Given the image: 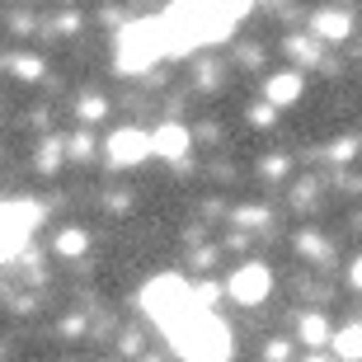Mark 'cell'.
Returning <instances> with one entry per match:
<instances>
[{
  "label": "cell",
  "mask_w": 362,
  "mask_h": 362,
  "mask_svg": "<svg viewBox=\"0 0 362 362\" xmlns=\"http://www.w3.org/2000/svg\"><path fill=\"white\" fill-rule=\"evenodd\" d=\"M57 250H62V255H81L85 250V230H62V235H57Z\"/></svg>",
  "instance_id": "obj_13"
},
{
  "label": "cell",
  "mask_w": 362,
  "mask_h": 362,
  "mask_svg": "<svg viewBox=\"0 0 362 362\" xmlns=\"http://www.w3.org/2000/svg\"><path fill=\"white\" fill-rule=\"evenodd\" d=\"M349 282H353V287H362V259H358V264L349 269Z\"/></svg>",
  "instance_id": "obj_20"
},
{
  "label": "cell",
  "mask_w": 362,
  "mask_h": 362,
  "mask_svg": "<svg viewBox=\"0 0 362 362\" xmlns=\"http://www.w3.org/2000/svg\"><path fill=\"white\" fill-rule=\"evenodd\" d=\"M310 33L320 42H344L353 33V14L349 10H320L315 19H310Z\"/></svg>",
  "instance_id": "obj_8"
},
{
  "label": "cell",
  "mask_w": 362,
  "mask_h": 362,
  "mask_svg": "<svg viewBox=\"0 0 362 362\" xmlns=\"http://www.w3.org/2000/svg\"><path fill=\"white\" fill-rule=\"evenodd\" d=\"M38 216L42 212L33 207V202H0V264L14 259L28 245V235H33V226H38Z\"/></svg>",
  "instance_id": "obj_4"
},
{
  "label": "cell",
  "mask_w": 362,
  "mask_h": 362,
  "mask_svg": "<svg viewBox=\"0 0 362 362\" xmlns=\"http://www.w3.org/2000/svg\"><path fill=\"white\" fill-rule=\"evenodd\" d=\"M38 165H42V170H57V165H62V146H57V141H52V146H42Z\"/></svg>",
  "instance_id": "obj_17"
},
{
  "label": "cell",
  "mask_w": 362,
  "mask_h": 362,
  "mask_svg": "<svg viewBox=\"0 0 362 362\" xmlns=\"http://www.w3.org/2000/svg\"><path fill=\"white\" fill-rule=\"evenodd\" d=\"M329 344H334V353H339L344 362H362V325H349V329H339Z\"/></svg>",
  "instance_id": "obj_10"
},
{
  "label": "cell",
  "mask_w": 362,
  "mask_h": 362,
  "mask_svg": "<svg viewBox=\"0 0 362 362\" xmlns=\"http://www.w3.org/2000/svg\"><path fill=\"white\" fill-rule=\"evenodd\" d=\"M226 292L235 296L240 306H259V301L273 292V273L264 269V264H245V269H235L226 278Z\"/></svg>",
  "instance_id": "obj_5"
},
{
  "label": "cell",
  "mask_w": 362,
  "mask_h": 362,
  "mask_svg": "<svg viewBox=\"0 0 362 362\" xmlns=\"http://www.w3.org/2000/svg\"><path fill=\"white\" fill-rule=\"evenodd\" d=\"M141 310H146L151 320H156L165 334H170V329H175L184 315H193V310H198V301H193V287H188L184 278H175V273H160V278H151L146 287H141Z\"/></svg>",
  "instance_id": "obj_2"
},
{
  "label": "cell",
  "mask_w": 362,
  "mask_h": 362,
  "mask_svg": "<svg viewBox=\"0 0 362 362\" xmlns=\"http://www.w3.org/2000/svg\"><path fill=\"white\" fill-rule=\"evenodd\" d=\"M170 344L184 362H226L230 358V329L216 310H193L170 329Z\"/></svg>",
  "instance_id": "obj_1"
},
{
  "label": "cell",
  "mask_w": 362,
  "mask_h": 362,
  "mask_svg": "<svg viewBox=\"0 0 362 362\" xmlns=\"http://www.w3.org/2000/svg\"><path fill=\"white\" fill-rule=\"evenodd\" d=\"M90 151H94V141H90V136H76V141H71V160H85V156H90Z\"/></svg>",
  "instance_id": "obj_18"
},
{
  "label": "cell",
  "mask_w": 362,
  "mask_h": 362,
  "mask_svg": "<svg viewBox=\"0 0 362 362\" xmlns=\"http://www.w3.org/2000/svg\"><path fill=\"white\" fill-rule=\"evenodd\" d=\"M160 57H165V28H160V19H136V24H127L118 33V71L136 76V71L156 66Z\"/></svg>",
  "instance_id": "obj_3"
},
{
  "label": "cell",
  "mask_w": 362,
  "mask_h": 362,
  "mask_svg": "<svg viewBox=\"0 0 362 362\" xmlns=\"http://www.w3.org/2000/svg\"><path fill=\"white\" fill-rule=\"evenodd\" d=\"M14 76H24V81H38V76H42V62H33V57H14Z\"/></svg>",
  "instance_id": "obj_15"
},
{
  "label": "cell",
  "mask_w": 362,
  "mask_h": 362,
  "mask_svg": "<svg viewBox=\"0 0 362 362\" xmlns=\"http://www.w3.org/2000/svg\"><path fill=\"white\" fill-rule=\"evenodd\" d=\"M108 113V104L99 99V94H90V99H81V122H99Z\"/></svg>",
  "instance_id": "obj_14"
},
{
  "label": "cell",
  "mask_w": 362,
  "mask_h": 362,
  "mask_svg": "<svg viewBox=\"0 0 362 362\" xmlns=\"http://www.w3.org/2000/svg\"><path fill=\"white\" fill-rule=\"evenodd\" d=\"M108 160L113 165H141L146 156H156L151 151V132H136V127H118V132L108 136Z\"/></svg>",
  "instance_id": "obj_6"
},
{
  "label": "cell",
  "mask_w": 362,
  "mask_h": 362,
  "mask_svg": "<svg viewBox=\"0 0 362 362\" xmlns=\"http://www.w3.org/2000/svg\"><path fill=\"white\" fill-rule=\"evenodd\" d=\"M221 5H226V14H230V19H235V24H240L245 14L255 10V0H221Z\"/></svg>",
  "instance_id": "obj_16"
},
{
  "label": "cell",
  "mask_w": 362,
  "mask_h": 362,
  "mask_svg": "<svg viewBox=\"0 0 362 362\" xmlns=\"http://www.w3.org/2000/svg\"><path fill=\"white\" fill-rule=\"evenodd\" d=\"M287 57L306 66V62H315V57H320V47H315V38H287Z\"/></svg>",
  "instance_id": "obj_12"
},
{
  "label": "cell",
  "mask_w": 362,
  "mask_h": 362,
  "mask_svg": "<svg viewBox=\"0 0 362 362\" xmlns=\"http://www.w3.org/2000/svg\"><path fill=\"white\" fill-rule=\"evenodd\" d=\"M250 122H255V127H269V122H273V104H259V108H250Z\"/></svg>",
  "instance_id": "obj_19"
},
{
  "label": "cell",
  "mask_w": 362,
  "mask_h": 362,
  "mask_svg": "<svg viewBox=\"0 0 362 362\" xmlns=\"http://www.w3.org/2000/svg\"><path fill=\"white\" fill-rule=\"evenodd\" d=\"M188 146H193V136H188V127H179V122H160V127L151 132V151H156L160 160H184Z\"/></svg>",
  "instance_id": "obj_7"
},
{
  "label": "cell",
  "mask_w": 362,
  "mask_h": 362,
  "mask_svg": "<svg viewBox=\"0 0 362 362\" xmlns=\"http://www.w3.org/2000/svg\"><path fill=\"white\" fill-rule=\"evenodd\" d=\"M296 334H301V344H310V349H320V344H329V339H334V334H329V325H325L320 315H306Z\"/></svg>",
  "instance_id": "obj_11"
},
{
  "label": "cell",
  "mask_w": 362,
  "mask_h": 362,
  "mask_svg": "<svg viewBox=\"0 0 362 362\" xmlns=\"http://www.w3.org/2000/svg\"><path fill=\"white\" fill-rule=\"evenodd\" d=\"M296 99H301V76L296 71H278V76L264 81V104L282 108V104H296Z\"/></svg>",
  "instance_id": "obj_9"
}]
</instances>
